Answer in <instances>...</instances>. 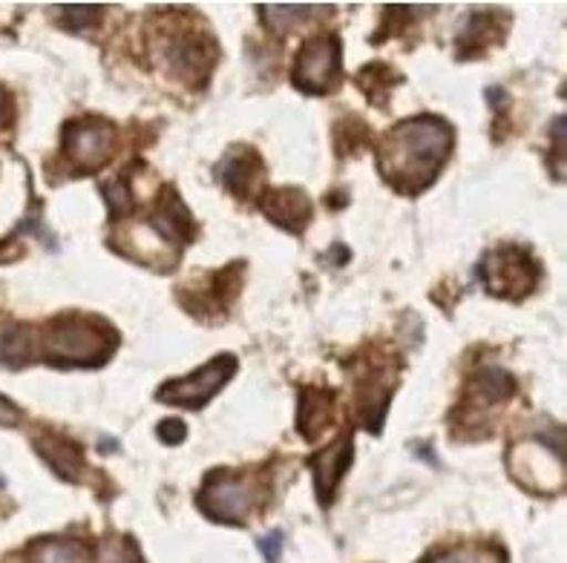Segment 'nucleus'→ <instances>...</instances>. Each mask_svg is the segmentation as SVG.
<instances>
[{
    "label": "nucleus",
    "mask_w": 567,
    "mask_h": 563,
    "mask_svg": "<svg viewBox=\"0 0 567 563\" xmlns=\"http://www.w3.org/2000/svg\"><path fill=\"white\" fill-rule=\"evenodd\" d=\"M23 423V411L14 406L12 399L0 394V428H14Z\"/></svg>",
    "instance_id": "7c9ffc66"
},
{
    "label": "nucleus",
    "mask_w": 567,
    "mask_h": 563,
    "mask_svg": "<svg viewBox=\"0 0 567 563\" xmlns=\"http://www.w3.org/2000/svg\"><path fill=\"white\" fill-rule=\"evenodd\" d=\"M237 374V357L234 354H219L208 365L196 368L187 377L171 379L156 392L158 403L176 408H205L216 394L223 392L225 383Z\"/></svg>",
    "instance_id": "f8f14e48"
},
{
    "label": "nucleus",
    "mask_w": 567,
    "mask_h": 563,
    "mask_svg": "<svg viewBox=\"0 0 567 563\" xmlns=\"http://www.w3.org/2000/svg\"><path fill=\"white\" fill-rule=\"evenodd\" d=\"M369 144H372L369 127L360 122L358 115H346V118L334 124V150H338V158L358 156L360 150H367Z\"/></svg>",
    "instance_id": "b1692460"
},
{
    "label": "nucleus",
    "mask_w": 567,
    "mask_h": 563,
    "mask_svg": "<svg viewBox=\"0 0 567 563\" xmlns=\"http://www.w3.org/2000/svg\"><path fill=\"white\" fill-rule=\"evenodd\" d=\"M259 210H262V216L271 225L295 236H300L302 230L309 228L311 213H315L309 192L300 190V187H277V190L262 192Z\"/></svg>",
    "instance_id": "dca6fc26"
},
{
    "label": "nucleus",
    "mask_w": 567,
    "mask_h": 563,
    "mask_svg": "<svg viewBox=\"0 0 567 563\" xmlns=\"http://www.w3.org/2000/svg\"><path fill=\"white\" fill-rule=\"evenodd\" d=\"M257 12H262V23L271 29L274 35L286 38L288 32H295L297 27L311 21V12H320V7H288V3L268 7V3H259Z\"/></svg>",
    "instance_id": "4be33fe9"
},
{
    "label": "nucleus",
    "mask_w": 567,
    "mask_h": 563,
    "mask_svg": "<svg viewBox=\"0 0 567 563\" xmlns=\"http://www.w3.org/2000/svg\"><path fill=\"white\" fill-rule=\"evenodd\" d=\"M334 399L338 394L329 385H302L300 408H297V431L302 440L315 442L334 420Z\"/></svg>",
    "instance_id": "6ab92c4d"
},
{
    "label": "nucleus",
    "mask_w": 567,
    "mask_h": 563,
    "mask_svg": "<svg viewBox=\"0 0 567 563\" xmlns=\"http://www.w3.org/2000/svg\"><path fill=\"white\" fill-rule=\"evenodd\" d=\"M61 153L75 176H93L115 153V124L101 115H81L64 124Z\"/></svg>",
    "instance_id": "6e6552de"
},
{
    "label": "nucleus",
    "mask_w": 567,
    "mask_h": 563,
    "mask_svg": "<svg viewBox=\"0 0 567 563\" xmlns=\"http://www.w3.org/2000/svg\"><path fill=\"white\" fill-rule=\"evenodd\" d=\"M513 397H516V377L498 365H482L464 388L458 403L461 426L455 428H489V414L507 406Z\"/></svg>",
    "instance_id": "9b49d317"
},
{
    "label": "nucleus",
    "mask_w": 567,
    "mask_h": 563,
    "mask_svg": "<svg viewBox=\"0 0 567 563\" xmlns=\"http://www.w3.org/2000/svg\"><path fill=\"white\" fill-rule=\"evenodd\" d=\"M354 457V437L352 431H346L340 435L338 440L331 442L329 449L317 451L306 460V466L311 469V478H315V492L317 500H320V507H329L331 500H334V492H338L340 480L349 471Z\"/></svg>",
    "instance_id": "2eb2a0df"
},
{
    "label": "nucleus",
    "mask_w": 567,
    "mask_h": 563,
    "mask_svg": "<svg viewBox=\"0 0 567 563\" xmlns=\"http://www.w3.org/2000/svg\"><path fill=\"white\" fill-rule=\"evenodd\" d=\"M27 329L32 363L55 368H101L118 348V331L95 314H58Z\"/></svg>",
    "instance_id": "f03ea898"
},
{
    "label": "nucleus",
    "mask_w": 567,
    "mask_h": 563,
    "mask_svg": "<svg viewBox=\"0 0 567 563\" xmlns=\"http://www.w3.org/2000/svg\"><path fill=\"white\" fill-rule=\"evenodd\" d=\"M291 81L306 95H329L343 81V43L334 32H317L300 43Z\"/></svg>",
    "instance_id": "0eeeda50"
},
{
    "label": "nucleus",
    "mask_w": 567,
    "mask_h": 563,
    "mask_svg": "<svg viewBox=\"0 0 567 563\" xmlns=\"http://www.w3.org/2000/svg\"><path fill=\"white\" fill-rule=\"evenodd\" d=\"M14 127V98L7 86H0V133H9Z\"/></svg>",
    "instance_id": "c756f323"
},
{
    "label": "nucleus",
    "mask_w": 567,
    "mask_h": 563,
    "mask_svg": "<svg viewBox=\"0 0 567 563\" xmlns=\"http://www.w3.org/2000/svg\"><path fill=\"white\" fill-rule=\"evenodd\" d=\"M29 563H84L86 550L79 541H66V538H47L35 541L27 552Z\"/></svg>",
    "instance_id": "412c9836"
},
{
    "label": "nucleus",
    "mask_w": 567,
    "mask_h": 563,
    "mask_svg": "<svg viewBox=\"0 0 567 563\" xmlns=\"http://www.w3.org/2000/svg\"><path fill=\"white\" fill-rule=\"evenodd\" d=\"M259 552L266 555V563H282V532H268L259 538Z\"/></svg>",
    "instance_id": "c85d7f7f"
},
{
    "label": "nucleus",
    "mask_w": 567,
    "mask_h": 563,
    "mask_svg": "<svg viewBox=\"0 0 567 563\" xmlns=\"http://www.w3.org/2000/svg\"><path fill=\"white\" fill-rule=\"evenodd\" d=\"M455 147L453 124L439 115H417L398 124L378 147V170L403 196L424 192L450 161Z\"/></svg>",
    "instance_id": "f257e3e1"
},
{
    "label": "nucleus",
    "mask_w": 567,
    "mask_h": 563,
    "mask_svg": "<svg viewBox=\"0 0 567 563\" xmlns=\"http://www.w3.org/2000/svg\"><path fill=\"white\" fill-rule=\"evenodd\" d=\"M349 372H352L354 392H358L360 423L372 435H381L389 403H392V392H395L398 383L395 357H389L386 351L369 348L367 357H358L349 363Z\"/></svg>",
    "instance_id": "39448f33"
},
{
    "label": "nucleus",
    "mask_w": 567,
    "mask_h": 563,
    "mask_svg": "<svg viewBox=\"0 0 567 563\" xmlns=\"http://www.w3.org/2000/svg\"><path fill=\"white\" fill-rule=\"evenodd\" d=\"M354 81H358V86L367 93V98L372 101L374 107H386L389 95H392V90H395V81H403L401 75H398L395 70L389 64H381V61H374V64L363 66V70L354 75Z\"/></svg>",
    "instance_id": "aec40b11"
},
{
    "label": "nucleus",
    "mask_w": 567,
    "mask_h": 563,
    "mask_svg": "<svg viewBox=\"0 0 567 563\" xmlns=\"http://www.w3.org/2000/svg\"><path fill=\"white\" fill-rule=\"evenodd\" d=\"M156 58L179 84L205 86L216 64V41L208 29L187 18H165L158 27Z\"/></svg>",
    "instance_id": "7ed1b4c3"
},
{
    "label": "nucleus",
    "mask_w": 567,
    "mask_h": 563,
    "mask_svg": "<svg viewBox=\"0 0 567 563\" xmlns=\"http://www.w3.org/2000/svg\"><path fill=\"white\" fill-rule=\"evenodd\" d=\"M421 563H507V555L498 546H453L432 552Z\"/></svg>",
    "instance_id": "a878e982"
},
{
    "label": "nucleus",
    "mask_w": 567,
    "mask_h": 563,
    "mask_svg": "<svg viewBox=\"0 0 567 563\" xmlns=\"http://www.w3.org/2000/svg\"><path fill=\"white\" fill-rule=\"evenodd\" d=\"M90 563H147L138 543L130 535H110L95 543Z\"/></svg>",
    "instance_id": "393cba45"
},
{
    "label": "nucleus",
    "mask_w": 567,
    "mask_h": 563,
    "mask_svg": "<svg viewBox=\"0 0 567 563\" xmlns=\"http://www.w3.org/2000/svg\"><path fill=\"white\" fill-rule=\"evenodd\" d=\"M507 29H511V14L473 12L458 32V61L487 55L493 46L504 43Z\"/></svg>",
    "instance_id": "f3484780"
},
{
    "label": "nucleus",
    "mask_w": 567,
    "mask_h": 563,
    "mask_svg": "<svg viewBox=\"0 0 567 563\" xmlns=\"http://www.w3.org/2000/svg\"><path fill=\"white\" fill-rule=\"evenodd\" d=\"M478 273H482L484 288L493 296L522 302L539 285L542 268L530 250L522 248V244H498V248L484 253Z\"/></svg>",
    "instance_id": "423d86ee"
},
{
    "label": "nucleus",
    "mask_w": 567,
    "mask_h": 563,
    "mask_svg": "<svg viewBox=\"0 0 567 563\" xmlns=\"http://www.w3.org/2000/svg\"><path fill=\"white\" fill-rule=\"evenodd\" d=\"M243 279H245V262L225 264L219 271L205 273V277L187 282V285L179 288V302L182 307L190 311V316L205 322L223 320L228 316L230 305L243 291Z\"/></svg>",
    "instance_id": "1a4fd4ad"
},
{
    "label": "nucleus",
    "mask_w": 567,
    "mask_h": 563,
    "mask_svg": "<svg viewBox=\"0 0 567 563\" xmlns=\"http://www.w3.org/2000/svg\"><path fill=\"white\" fill-rule=\"evenodd\" d=\"M101 196L107 201L110 221H118L133 213L136 210V196H133V176H130V170L118 173L113 181H104Z\"/></svg>",
    "instance_id": "5701e85b"
},
{
    "label": "nucleus",
    "mask_w": 567,
    "mask_h": 563,
    "mask_svg": "<svg viewBox=\"0 0 567 563\" xmlns=\"http://www.w3.org/2000/svg\"><path fill=\"white\" fill-rule=\"evenodd\" d=\"M64 18H61V27L75 32V35H86V32H93L95 27L104 18V9L101 7H81V3H72V7H61Z\"/></svg>",
    "instance_id": "bb28decb"
},
{
    "label": "nucleus",
    "mask_w": 567,
    "mask_h": 563,
    "mask_svg": "<svg viewBox=\"0 0 567 563\" xmlns=\"http://www.w3.org/2000/svg\"><path fill=\"white\" fill-rule=\"evenodd\" d=\"M216 181L239 201L254 199V192L259 190L262 179H266V165L254 147L248 144H237L223 156V161L216 165Z\"/></svg>",
    "instance_id": "4468645a"
},
{
    "label": "nucleus",
    "mask_w": 567,
    "mask_h": 563,
    "mask_svg": "<svg viewBox=\"0 0 567 563\" xmlns=\"http://www.w3.org/2000/svg\"><path fill=\"white\" fill-rule=\"evenodd\" d=\"M507 471L527 492L554 498L565 486V440L554 442V435L522 437L507 451Z\"/></svg>",
    "instance_id": "20e7f679"
},
{
    "label": "nucleus",
    "mask_w": 567,
    "mask_h": 563,
    "mask_svg": "<svg viewBox=\"0 0 567 563\" xmlns=\"http://www.w3.org/2000/svg\"><path fill=\"white\" fill-rule=\"evenodd\" d=\"M196 507L208 521L225 523V526H230V523L243 526L248 514L254 512V492L245 478L228 469H216L202 483L199 494H196Z\"/></svg>",
    "instance_id": "9d476101"
},
{
    "label": "nucleus",
    "mask_w": 567,
    "mask_h": 563,
    "mask_svg": "<svg viewBox=\"0 0 567 563\" xmlns=\"http://www.w3.org/2000/svg\"><path fill=\"white\" fill-rule=\"evenodd\" d=\"M144 233H151L156 244L171 250L173 259H179V250L196 239V221L179 199L176 187L165 185L158 190V199L153 205L151 216L144 219Z\"/></svg>",
    "instance_id": "ddd939ff"
},
{
    "label": "nucleus",
    "mask_w": 567,
    "mask_h": 563,
    "mask_svg": "<svg viewBox=\"0 0 567 563\" xmlns=\"http://www.w3.org/2000/svg\"><path fill=\"white\" fill-rule=\"evenodd\" d=\"M32 446H35L38 457L55 471L58 478L66 480V483H79L81 471H84V451H81L79 442L61 435V431L43 428V431L32 437Z\"/></svg>",
    "instance_id": "a211bd4d"
},
{
    "label": "nucleus",
    "mask_w": 567,
    "mask_h": 563,
    "mask_svg": "<svg viewBox=\"0 0 567 563\" xmlns=\"http://www.w3.org/2000/svg\"><path fill=\"white\" fill-rule=\"evenodd\" d=\"M185 437L187 426L182 420H176V417L158 423V440L165 442V446H179V442H185Z\"/></svg>",
    "instance_id": "cd10ccee"
}]
</instances>
